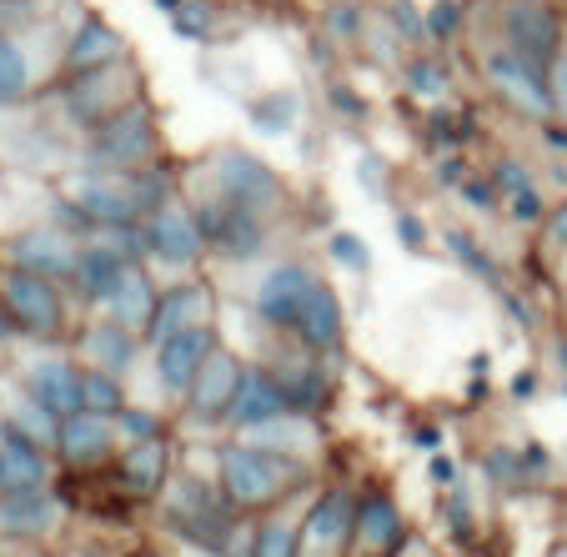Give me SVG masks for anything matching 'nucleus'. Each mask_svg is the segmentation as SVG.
<instances>
[{
    "label": "nucleus",
    "instance_id": "a878e982",
    "mask_svg": "<svg viewBox=\"0 0 567 557\" xmlns=\"http://www.w3.org/2000/svg\"><path fill=\"white\" fill-rule=\"evenodd\" d=\"M156 301H161V287H156V277H151V267L146 261H131L126 277H121L116 287H111V297L101 301V311H106L111 322H121V327L146 337L151 317H156Z\"/></svg>",
    "mask_w": 567,
    "mask_h": 557
},
{
    "label": "nucleus",
    "instance_id": "6ab92c4d",
    "mask_svg": "<svg viewBox=\"0 0 567 557\" xmlns=\"http://www.w3.org/2000/svg\"><path fill=\"white\" fill-rule=\"evenodd\" d=\"M116 487L131 503H161V493L176 477V437H151V442H126L111 467Z\"/></svg>",
    "mask_w": 567,
    "mask_h": 557
},
{
    "label": "nucleus",
    "instance_id": "f03ea898",
    "mask_svg": "<svg viewBox=\"0 0 567 557\" xmlns=\"http://www.w3.org/2000/svg\"><path fill=\"white\" fill-rule=\"evenodd\" d=\"M216 487L241 517H267L277 507L297 503L317 487V462L267 452L247 437H231L216 447Z\"/></svg>",
    "mask_w": 567,
    "mask_h": 557
},
{
    "label": "nucleus",
    "instance_id": "2eb2a0df",
    "mask_svg": "<svg viewBox=\"0 0 567 557\" xmlns=\"http://www.w3.org/2000/svg\"><path fill=\"white\" fill-rule=\"evenodd\" d=\"M221 317V297L206 277H176L172 287H161V301H156V317L146 327V352L161 347L166 337L176 332H192V327H216Z\"/></svg>",
    "mask_w": 567,
    "mask_h": 557
},
{
    "label": "nucleus",
    "instance_id": "5fc2aeb1",
    "mask_svg": "<svg viewBox=\"0 0 567 557\" xmlns=\"http://www.w3.org/2000/svg\"><path fill=\"white\" fill-rule=\"evenodd\" d=\"M563 537H567V503H563Z\"/></svg>",
    "mask_w": 567,
    "mask_h": 557
},
{
    "label": "nucleus",
    "instance_id": "7ed1b4c3",
    "mask_svg": "<svg viewBox=\"0 0 567 557\" xmlns=\"http://www.w3.org/2000/svg\"><path fill=\"white\" fill-rule=\"evenodd\" d=\"M192 196H221V202L241 206V212H257L267 221H277L287 212V182H281V172L247 146H216L196 166Z\"/></svg>",
    "mask_w": 567,
    "mask_h": 557
},
{
    "label": "nucleus",
    "instance_id": "f8f14e48",
    "mask_svg": "<svg viewBox=\"0 0 567 557\" xmlns=\"http://www.w3.org/2000/svg\"><path fill=\"white\" fill-rule=\"evenodd\" d=\"M221 347V332L216 327H192V332H176L166 337L161 347H151V382H156L161 402H172V408H182L186 396H192L196 377H202L206 357Z\"/></svg>",
    "mask_w": 567,
    "mask_h": 557
},
{
    "label": "nucleus",
    "instance_id": "864d4df0",
    "mask_svg": "<svg viewBox=\"0 0 567 557\" xmlns=\"http://www.w3.org/2000/svg\"><path fill=\"white\" fill-rule=\"evenodd\" d=\"M553 557H567V537H563V547H553Z\"/></svg>",
    "mask_w": 567,
    "mask_h": 557
},
{
    "label": "nucleus",
    "instance_id": "b1692460",
    "mask_svg": "<svg viewBox=\"0 0 567 557\" xmlns=\"http://www.w3.org/2000/svg\"><path fill=\"white\" fill-rule=\"evenodd\" d=\"M141 352H146V337L121 327V322H111L106 311L91 317V322L81 327V337H75V362L96 367V372H111V377H131V367L141 362Z\"/></svg>",
    "mask_w": 567,
    "mask_h": 557
},
{
    "label": "nucleus",
    "instance_id": "603ef678",
    "mask_svg": "<svg viewBox=\"0 0 567 557\" xmlns=\"http://www.w3.org/2000/svg\"><path fill=\"white\" fill-rule=\"evenodd\" d=\"M537 392V372H517L513 377V396H533Z\"/></svg>",
    "mask_w": 567,
    "mask_h": 557
},
{
    "label": "nucleus",
    "instance_id": "c9c22d12",
    "mask_svg": "<svg viewBox=\"0 0 567 557\" xmlns=\"http://www.w3.org/2000/svg\"><path fill=\"white\" fill-rule=\"evenodd\" d=\"M172 31L186 35V41H216V35H221V11H216V0H182L172 11Z\"/></svg>",
    "mask_w": 567,
    "mask_h": 557
},
{
    "label": "nucleus",
    "instance_id": "cd10ccee",
    "mask_svg": "<svg viewBox=\"0 0 567 557\" xmlns=\"http://www.w3.org/2000/svg\"><path fill=\"white\" fill-rule=\"evenodd\" d=\"M61 523H65V503L55 497V487L0 497V533L6 537H51L61 533Z\"/></svg>",
    "mask_w": 567,
    "mask_h": 557
},
{
    "label": "nucleus",
    "instance_id": "5701e85b",
    "mask_svg": "<svg viewBox=\"0 0 567 557\" xmlns=\"http://www.w3.org/2000/svg\"><path fill=\"white\" fill-rule=\"evenodd\" d=\"M131 61V41L101 16H81L61 41V75H86V71H106V65Z\"/></svg>",
    "mask_w": 567,
    "mask_h": 557
},
{
    "label": "nucleus",
    "instance_id": "9d476101",
    "mask_svg": "<svg viewBox=\"0 0 567 557\" xmlns=\"http://www.w3.org/2000/svg\"><path fill=\"white\" fill-rule=\"evenodd\" d=\"M497 41H507L537 65H553V55L567 45L563 6L557 0H503L497 6Z\"/></svg>",
    "mask_w": 567,
    "mask_h": 557
},
{
    "label": "nucleus",
    "instance_id": "37998d69",
    "mask_svg": "<svg viewBox=\"0 0 567 557\" xmlns=\"http://www.w3.org/2000/svg\"><path fill=\"white\" fill-rule=\"evenodd\" d=\"M547 91H553V121L567 126V45L553 55V65H547Z\"/></svg>",
    "mask_w": 567,
    "mask_h": 557
},
{
    "label": "nucleus",
    "instance_id": "de8ad7c7",
    "mask_svg": "<svg viewBox=\"0 0 567 557\" xmlns=\"http://www.w3.org/2000/svg\"><path fill=\"white\" fill-rule=\"evenodd\" d=\"M396 241H402L408 251H427V226H422L417 212H402V216H396Z\"/></svg>",
    "mask_w": 567,
    "mask_h": 557
},
{
    "label": "nucleus",
    "instance_id": "4468645a",
    "mask_svg": "<svg viewBox=\"0 0 567 557\" xmlns=\"http://www.w3.org/2000/svg\"><path fill=\"white\" fill-rule=\"evenodd\" d=\"M81 241H86V236L61 221L25 226V231H16L11 241H6V267H21V271H35V277H51V281L71 287L75 261H81Z\"/></svg>",
    "mask_w": 567,
    "mask_h": 557
},
{
    "label": "nucleus",
    "instance_id": "6e6552de",
    "mask_svg": "<svg viewBox=\"0 0 567 557\" xmlns=\"http://www.w3.org/2000/svg\"><path fill=\"white\" fill-rule=\"evenodd\" d=\"M0 301L11 311V322L31 342H61L71 327V301H65V281L35 277V271L6 267L0 271Z\"/></svg>",
    "mask_w": 567,
    "mask_h": 557
},
{
    "label": "nucleus",
    "instance_id": "c03bdc74",
    "mask_svg": "<svg viewBox=\"0 0 567 557\" xmlns=\"http://www.w3.org/2000/svg\"><path fill=\"white\" fill-rule=\"evenodd\" d=\"M457 0H442V6H432L427 11V35L432 41H452V35H457Z\"/></svg>",
    "mask_w": 567,
    "mask_h": 557
},
{
    "label": "nucleus",
    "instance_id": "6e6d98bb",
    "mask_svg": "<svg viewBox=\"0 0 567 557\" xmlns=\"http://www.w3.org/2000/svg\"><path fill=\"white\" fill-rule=\"evenodd\" d=\"M0 6H25V0H0Z\"/></svg>",
    "mask_w": 567,
    "mask_h": 557
},
{
    "label": "nucleus",
    "instance_id": "f257e3e1",
    "mask_svg": "<svg viewBox=\"0 0 567 557\" xmlns=\"http://www.w3.org/2000/svg\"><path fill=\"white\" fill-rule=\"evenodd\" d=\"M247 307L271 337L307 347V352L332 357L347 342V311L342 297L311 261L301 257H277L257 271L247 291Z\"/></svg>",
    "mask_w": 567,
    "mask_h": 557
},
{
    "label": "nucleus",
    "instance_id": "58836bf2",
    "mask_svg": "<svg viewBox=\"0 0 567 557\" xmlns=\"http://www.w3.org/2000/svg\"><path fill=\"white\" fill-rule=\"evenodd\" d=\"M116 432H121V442L172 437V417H166V412H156V408H141V402H131V408L116 417Z\"/></svg>",
    "mask_w": 567,
    "mask_h": 557
},
{
    "label": "nucleus",
    "instance_id": "4c0bfd02",
    "mask_svg": "<svg viewBox=\"0 0 567 557\" xmlns=\"http://www.w3.org/2000/svg\"><path fill=\"white\" fill-rule=\"evenodd\" d=\"M402 81H408L412 96H427V101H442L447 96V86H452L447 65H437L432 55H412V61L402 65Z\"/></svg>",
    "mask_w": 567,
    "mask_h": 557
},
{
    "label": "nucleus",
    "instance_id": "09e8293b",
    "mask_svg": "<svg viewBox=\"0 0 567 557\" xmlns=\"http://www.w3.org/2000/svg\"><path fill=\"white\" fill-rule=\"evenodd\" d=\"M392 557H442V553H437V543H432L427 533H417V527H412V533H408V543L396 547Z\"/></svg>",
    "mask_w": 567,
    "mask_h": 557
},
{
    "label": "nucleus",
    "instance_id": "ddd939ff",
    "mask_svg": "<svg viewBox=\"0 0 567 557\" xmlns=\"http://www.w3.org/2000/svg\"><path fill=\"white\" fill-rule=\"evenodd\" d=\"M357 483H321L301 517V553L307 557H347L357 523Z\"/></svg>",
    "mask_w": 567,
    "mask_h": 557
},
{
    "label": "nucleus",
    "instance_id": "bb28decb",
    "mask_svg": "<svg viewBox=\"0 0 567 557\" xmlns=\"http://www.w3.org/2000/svg\"><path fill=\"white\" fill-rule=\"evenodd\" d=\"M493 186L497 196H503V212L513 226H543L547 221V202H543V186H537L533 166L517 162V156H503V162L493 166Z\"/></svg>",
    "mask_w": 567,
    "mask_h": 557
},
{
    "label": "nucleus",
    "instance_id": "ea45409f",
    "mask_svg": "<svg viewBox=\"0 0 567 557\" xmlns=\"http://www.w3.org/2000/svg\"><path fill=\"white\" fill-rule=\"evenodd\" d=\"M482 472H487V477H493L497 487H527L523 452H517V447H503V442L482 452Z\"/></svg>",
    "mask_w": 567,
    "mask_h": 557
},
{
    "label": "nucleus",
    "instance_id": "a19ab883",
    "mask_svg": "<svg viewBox=\"0 0 567 557\" xmlns=\"http://www.w3.org/2000/svg\"><path fill=\"white\" fill-rule=\"evenodd\" d=\"M517 452H523V472H527V483H547L557 472V457L543 447L537 437H527V442H517Z\"/></svg>",
    "mask_w": 567,
    "mask_h": 557
},
{
    "label": "nucleus",
    "instance_id": "79ce46f5",
    "mask_svg": "<svg viewBox=\"0 0 567 557\" xmlns=\"http://www.w3.org/2000/svg\"><path fill=\"white\" fill-rule=\"evenodd\" d=\"M457 196H462L467 206H477V212H497V206H503V196H497L493 176H462V182H457Z\"/></svg>",
    "mask_w": 567,
    "mask_h": 557
},
{
    "label": "nucleus",
    "instance_id": "39448f33",
    "mask_svg": "<svg viewBox=\"0 0 567 557\" xmlns=\"http://www.w3.org/2000/svg\"><path fill=\"white\" fill-rule=\"evenodd\" d=\"M477 75H482V86H487V96H493L497 106H507L513 116L537 121V126H547V121H553V91H547V65L527 61V55H523V51H513L507 41H487V45H477Z\"/></svg>",
    "mask_w": 567,
    "mask_h": 557
},
{
    "label": "nucleus",
    "instance_id": "c756f323",
    "mask_svg": "<svg viewBox=\"0 0 567 557\" xmlns=\"http://www.w3.org/2000/svg\"><path fill=\"white\" fill-rule=\"evenodd\" d=\"M35 81H41V65H35V51L21 41V35L0 31V111L31 101Z\"/></svg>",
    "mask_w": 567,
    "mask_h": 557
},
{
    "label": "nucleus",
    "instance_id": "0eeeda50",
    "mask_svg": "<svg viewBox=\"0 0 567 557\" xmlns=\"http://www.w3.org/2000/svg\"><path fill=\"white\" fill-rule=\"evenodd\" d=\"M156 162H161V131L151 101H136L116 121L96 126L86 136V151H81V166H96V172H146Z\"/></svg>",
    "mask_w": 567,
    "mask_h": 557
},
{
    "label": "nucleus",
    "instance_id": "473e14b6",
    "mask_svg": "<svg viewBox=\"0 0 567 557\" xmlns=\"http://www.w3.org/2000/svg\"><path fill=\"white\" fill-rule=\"evenodd\" d=\"M437 517H442V533L452 543H477L482 533V507H477V493L467 483H452L447 493H437Z\"/></svg>",
    "mask_w": 567,
    "mask_h": 557
},
{
    "label": "nucleus",
    "instance_id": "20e7f679",
    "mask_svg": "<svg viewBox=\"0 0 567 557\" xmlns=\"http://www.w3.org/2000/svg\"><path fill=\"white\" fill-rule=\"evenodd\" d=\"M156 507H161L166 533H176L182 543L202 547L206 557H221L226 543H231V533H236V523H241V513L221 497V487L202 483L196 472H182V467H176L172 487L161 493Z\"/></svg>",
    "mask_w": 567,
    "mask_h": 557
},
{
    "label": "nucleus",
    "instance_id": "f704fd0d",
    "mask_svg": "<svg viewBox=\"0 0 567 557\" xmlns=\"http://www.w3.org/2000/svg\"><path fill=\"white\" fill-rule=\"evenodd\" d=\"M6 432H16V437L35 442V447L55 452V432H61V417H51V412L35 402V396H16V408L6 412Z\"/></svg>",
    "mask_w": 567,
    "mask_h": 557
},
{
    "label": "nucleus",
    "instance_id": "3c124183",
    "mask_svg": "<svg viewBox=\"0 0 567 557\" xmlns=\"http://www.w3.org/2000/svg\"><path fill=\"white\" fill-rule=\"evenodd\" d=\"M16 337H21V332H16V322H11V311H6V301H0V352H6V347H11V342H16Z\"/></svg>",
    "mask_w": 567,
    "mask_h": 557
},
{
    "label": "nucleus",
    "instance_id": "8fccbe9b",
    "mask_svg": "<svg viewBox=\"0 0 567 557\" xmlns=\"http://www.w3.org/2000/svg\"><path fill=\"white\" fill-rule=\"evenodd\" d=\"M543 136H547V146H553L557 156H567V126H557V121H547V126H543Z\"/></svg>",
    "mask_w": 567,
    "mask_h": 557
},
{
    "label": "nucleus",
    "instance_id": "c85d7f7f",
    "mask_svg": "<svg viewBox=\"0 0 567 557\" xmlns=\"http://www.w3.org/2000/svg\"><path fill=\"white\" fill-rule=\"evenodd\" d=\"M311 493H317V487H311ZM311 493H301L297 503L277 507V513L257 517V547H251V557H307L301 553V517H307Z\"/></svg>",
    "mask_w": 567,
    "mask_h": 557
},
{
    "label": "nucleus",
    "instance_id": "a18cd8bd",
    "mask_svg": "<svg viewBox=\"0 0 567 557\" xmlns=\"http://www.w3.org/2000/svg\"><path fill=\"white\" fill-rule=\"evenodd\" d=\"M543 241H547V247H553V251H563V257H567V196H563V202H553V206H547Z\"/></svg>",
    "mask_w": 567,
    "mask_h": 557
},
{
    "label": "nucleus",
    "instance_id": "aec40b11",
    "mask_svg": "<svg viewBox=\"0 0 567 557\" xmlns=\"http://www.w3.org/2000/svg\"><path fill=\"white\" fill-rule=\"evenodd\" d=\"M267 367L277 372L281 392L291 396V408L297 412L317 417V412L327 408V396H332V372H327V357L321 352H307V347L277 337V352L267 357Z\"/></svg>",
    "mask_w": 567,
    "mask_h": 557
},
{
    "label": "nucleus",
    "instance_id": "13d9d810",
    "mask_svg": "<svg viewBox=\"0 0 567 557\" xmlns=\"http://www.w3.org/2000/svg\"><path fill=\"white\" fill-rule=\"evenodd\" d=\"M563 337H567V307H563Z\"/></svg>",
    "mask_w": 567,
    "mask_h": 557
},
{
    "label": "nucleus",
    "instance_id": "1a4fd4ad",
    "mask_svg": "<svg viewBox=\"0 0 567 557\" xmlns=\"http://www.w3.org/2000/svg\"><path fill=\"white\" fill-rule=\"evenodd\" d=\"M141 257H146V267H166V271H182V277H192L212 257L202 216H196V206L186 196H172L161 212H151L141 221Z\"/></svg>",
    "mask_w": 567,
    "mask_h": 557
},
{
    "label": "nucleus",
    "instance_id": "2f4dec72",
    "mask_svg": "<svg viewBox=\"0 0 567 557\" xmlns=\"http://www.w3.org/2000/svg\"><path fill=\"white\" fill-rule=\"evenodd\" d=\"M247 121H251V131L257 136H291L297 131V121H301V91H291V86H271V91H261V96H251L247 101Z\"/></svg>",
    "mask_w": 567,
    "mask_h": 557
},
{
    "label": "nucleus",
    "instance_id": "49530a36",
    "mask_svg": "<svg viewBox=\"0 0 567 557\" xmlns=\"http://www.w3.org/2000/svg\"><path fill=\"white\" fill-rule=\"evenodd\" d=\"M427 483L437 487V493H447L452 483H462V472H457V462L447 457V452H427Z\"/></svg>",
    "mask_w": 567,
    "mask_h": 557
},
{
    "label": "nucleus",
    "instance_id": "4be33fe9",
    "mask_svg": "<svg viewBox=\"0 0 567 557\" xmlns=\"http://www.w3.org/2000/svg\"><path fill=\"white\" fill-rule=\"evenodd\" d=\"M21 392L35 396L51 417H75L81 412V362L65 352H41L25 362L21 372Z\"/></svg>",
    "mask_w": 567,
    "mask_h": 557
},
{
    "label": "nucleus",
    "instance_id": "72a5a7b5",
    "mask_svg": "<svg viewBox=\"0 0 567 557\" xmlns=\"http://www.w3.org/2000/svg\"><path fill=\"white\" fill-rule=\"evenodd\" d=\"M131 408L126 377L96 372V367H81V412H96V417H121Z\"/></svg>",
    "mask_w": 567,
    "mask_h": 557
},
{
    "label": "nucleus",
    "instance_id": "393cba45",
    "mask_svg": "<svg viewBox=\"0 0 567 557\" xmlns=\"http://www.w3.org/2000/svg\"><path fill=\"white\" fill-rule=\"evenodd\" d=\"M55 477V452L35 447V442L16 437L6 432L0 442V497H16V493H45Z\"/></svg>",
    "mask_w": 567,
    "mask_h": 557
},
{
    "label": "nucleus",
    "instance_id": "a211bd4d",
    "mask_svg": "<svg viewBox=\"0 0 567 557\" xmlns=\"http://www.w3.org/2000/svg\"><path fill=\"white\" fill-rule=\"evenodd\" d=\"M412 523L386 487H362L357 493V523H352V547L347 557H392L408 543Z\"/></svg>",
    "mask_w": 567,
    "mask_h": 557
},
{
    "label": "nucleus",
    "instance_id": "dca6fc26",
    "mask_svg": "<svg viewBox=\"0 0 567 557\" xmlns=\"http://www.w3.org/2000/svg\"><path fill=\"white\" fill-rule=\"evenodd\" d=\"M241 377H247V357L221 342L212 357H206L192 396L182 402V417L192 422V427H226V412H231V402H236Z\"/></svg>",
    "mask_w": 567,
    "mask_h": 557
},
{
    "label": "nucleus",
    "instance_id": "4d7b16f0",
    "mask_svg": "<svg viewBox=\"0 0 567 557\" xmlns=\"http://www.w3.org/2000/svg\"><path fill=\"white\" fill-rule=\"evenodd\" d=\"M0 442H6V417H0Z\"/></svg>",
    "mask_w": 567,
    "mask_h": 557
},
{
    "label": "nucleus",
    "instance_id": "f3484780",
    "mask_svg": "<svg viewBox=\"0 0 567 557\" xmlns=\"http://www.w3.org/2000/svg\"><path fill=\"white\" fill-rule=\"evenodd\" d=\"M121 432H116V417H96V412H75V417L61 422V432H55V462H61L65 472H106L116 467L121 457Z\"/></svg>",
    "mask_w": 567,
    "mask_h": 557
},
{
    "label": "nucleus",
    "instance_id": "7c9ffc66",
    "mask_svg": "<svg viewBox=\"0 0 567 557\" xmlns=\"http://www.w3.org/2000/svg\"><path fill=\"white\" fill-rule=\"evenodd\" d=\"M247 442H257V447H267V452H287V457H301V462H317L321 427L307 412H287L281 422H267V427L247 432Z\"/></svg>",
    "mask_w": 567,
    "mask_h": 557
},
{
    "label": "nucleus",
    "instance_id": "423d86ee",
    "mask_svg": "<svg viewBox=\"0 0 567 557\" xmlns=\"http://www.w3.org/2000/svg\"><path fill=\"white\" fill-rule=\"evenodd\" d=\"M136 101H146V75L136 61L106 65V71H86V75H61V106L65 121L75 131H96L106 121H116L121 111H131Z\"/></svg>",
    "mask_w": 567,
    "mask_h": 557
},
{
    "label": "nucleus",
    "instance_id": "e433bc0d",
    "mask_svg": "<svg viewBox=\"0 0 567 557\" xmlns=\"http://www.w3.org/2000/svg\"><path fill=\"white\" fill-rule=\"evenodd\" d=\"M321 251H327L332 267L352 271V277H367V271H372V247H367L357 231H332L327 241H321Z\"/></svg>",
    "mask_w": 567,
    "mask_h": 557
},
{
    "label": "nucleus",
    "instance_id": "9b49d317",
    "mask_svg": "<svg viewBox=\"0 0 567 557\" xmlns=\"http://www.w3.org/2000/svg\"><path fill=\"white\" fill-rule=\"evenodd\" d=\"M196 216H202L206 247L221 261H257L271 241V221L257 212H241V206L221 202V196H192Z\"/></svg>",
    "mask_w": 567,
    "mask_h": 557
},
{
    "label": "nucleus",
    "instance_id": "412c9836",
    "mask_svg": "<svg viewBox=\"0 0 567 557\" xmlns=\"http://www.w3.org/2000/svg\"><path fill=\"white\" fill-rule=\"evenodd\" d=\"M291 408V396L281 392L277 372H271L267 362H247V377H241V386H236V402L231 412H226V432L231 437H247V432L267 427V422H281Z\"/></svg>",
    "mask_w": 567,
    "mask_h": 557
}]
</instances>
